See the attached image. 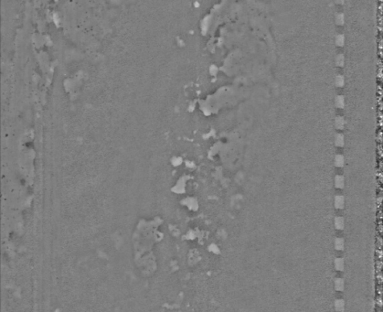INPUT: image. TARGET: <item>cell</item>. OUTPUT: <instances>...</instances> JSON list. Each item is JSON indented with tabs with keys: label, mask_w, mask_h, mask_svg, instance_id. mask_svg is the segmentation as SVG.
Listing matches in <instances>:
<instances>
[{
	"label": "cell",
	"mask_w": 383,
	"mask_h": 312,
	"mask_svg": "<svg viewBox=\"0 0 383 312\" xmlns=\"http://www.w3.org/2000/svg\"><path fill=\"white\" fill-rule=\"evenodd\" d=\"M335 308H336L337 311H339V312L344 311V309H345V302H344V300H342V299L336 300V302H335Z\"/></svg>",
	"instance_id": "cell-1"
},
{
	"label": "cell",
	"mask_w": 383,
	"mask_h": 312,
	"mask_svg": "<svg viewBox=\"0 0 383 312\" xmlns=\"http://www.w3.org/2000/svg\"><path fill=\"white\" fill-rule=\"evenodd\" d=\"M335 204H336V207L338 209H342L344 207V199L341 196H338L336 197V202H335Z\"/></svg>",
	"instance_id": "cell-6"
},
{
	"label": "cell",
	"mask_w": 383,
	"mask_h": 312,
	"mask_svg": "<svg viewBox=\"0 0 383 312\" xmlns=\"http://www.w3.org/2000/svg\"><path fill=\"white\" fill-rule=\"evenodd\" d=\"M335 266H336L337 270L342 271L344 269V260L342 258H337L336 261H335Z\"/></svg>",
	"instance_id": "cell-4"
},
{
	"label": "cell",
	"mask_w": 383,
	"mask_h": 312,
	"mask_svg": "<svg viewBox=\"0 0 383 312\" xmlns=\"http://www.w3.org/2000/svg\"><path fill=\"white\" fill-rule=\"evenodd\" d=\"M335 247L337 250H343L344 249V240L341 238H337L335 241Z\"/></svg>",
	"instance_id": "cell-5"
},
{
	"label": "cell",
	"mask_w": 383,
	"mask_h": 312,
	"mask_svg": "<svg viewBox=\"0 0 383 312\" xmlns=\"http://www.w3.org/2000/svg\"><path fill=\"white\" fill-rule=\"evenodd\" d=\"M335 287H336L337 290L342 291L343 289H344V287H345L344 280L341 279V278H337L336 281H335Z\"/></svg>",
	"instance_id": "cell-2"
},
{
	"label": "cell",
	"mask_w": 383,
	"mask_h": 312,
	"mask_svg": "<svg viewBox=\"0 0 383 312\" xmlns=\"http://www.w3.org/2000/svg\"><path fill=\"white\" fill-rule=\"evenodd\" d=\"M335 226L338 230H342L344 228V219L341 217H337L335 219Z\"/></svg>",
	"instance_id": "cell-3"
}]
</instances>
